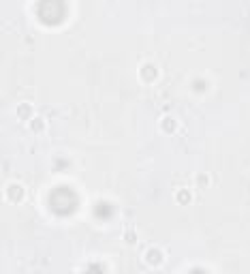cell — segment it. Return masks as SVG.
Instances as JSON below:
<instances>
[{"instance_id": "cell-1", "label": "cell", "mask_w": 250, "mask_h": 274, "mask_svg": "<svg viewBox=\"0 0 250 274\" xmlns=\"http://www.w3.org/2000/svg\"><path fill=\"white\" fill-rule=\"evenodd\" d=\"M177 199H180V201H188V199H190V195H188V193H177Z\"/></svg>"}]
</instances>
